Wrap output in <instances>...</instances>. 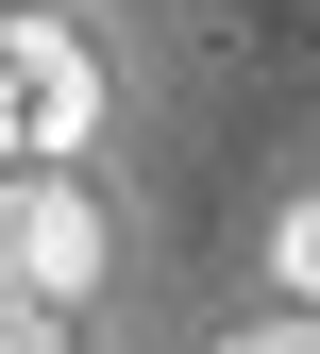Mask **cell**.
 Masks as SVG:
<instances>
[{
    "label": "cell",
    "instance_id": "cell-1",
    "mask_svg": "<svg viewBox=\"0 0 320 354\" xmlns=\"http://www.w3.org/2000/svg\"><path fill=\"white\" fill-rule=\"evenodd\" d=\"M0 270L51 287V304L102 287V203H84V169H68V152H0Z\"/></svg>",
    "mask_w": 320,
    "mask_h": 354
},
{
    "label": "cell",
    "instance_id": "cell-2",
    "mask_svg": "<svg viewBox=\"0 0 320 354\" xmlns=\"http://www.w3.org/2000/svg\"><path fill=\"white\" fill-rule=\"evenodd\" d=\"M102 136V51L68 17H0V152H84Z\"/></svg>",
    "mask_w": 320,
    "mask_h": 354
},
{
    "label": "cell",
    "instance_id": "cell-3",
    "mask_svg": "<svg viewBox=\"0 0 320 354\" xmlns=\"http://www.w3.org/2000/svg\"><path fill=\"white\" fill-rule=\"evenodd\" d=\"M270 270H287V287L320 304V203H287V236H270Z\"/></svg>",
    "mask_w": 320,
    "mask_h": 354
}]
</instances>
